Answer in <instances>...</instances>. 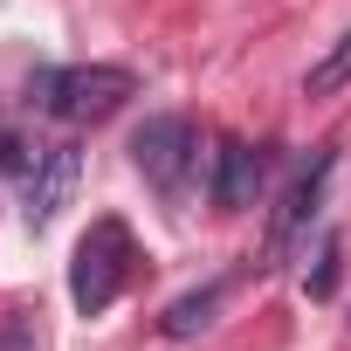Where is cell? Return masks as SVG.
I'll use <instances>...</instances> for the list:
<instances>
[{
	"label": "cell",
	"instance_id": "obj_5",
	"mask_svg": "<svg viewBox=\"0 0 351 351\" xmlns=\"http://www.w3.org/2000/svg\"><path fill=\"white\" fill-rule=\"evenodd\" d=\"M330 172H337V152H330V145H317V152L289 172V186L276 193V214H269V262H282V255L303 241V228H310V221H317V207H324Z\"/></svg>",
	"mask_w": 351,
	"mask_h": 351
},
{
	"label": "cell",
	"instance_id": "obj_7",
	"mask_svg": "<svg viewBox=\"0 0 351 351\" xmlns=\"http://www.w3.org/2000/svg\"><path fill=\"white\" fill-rule=\"evenodd\" d=\"M221 303H228V276H221V282H200V289H186V296H172L165 317H158V330H165V337H200V330L221 317Z\"/></svg>",
	"mask_w": 351,
	"mask_h": 351
},
{
	"label": "cell",
	"instance_id": "obj_4",
	"mask_svg": "<svg viewBox=\"0 0 351 351\" xmlns=\"http://www.w3.org/2000/svg\"><path fill=\"white\" fill-rule=\"evenodd\" d=\"M76 180H83V152H76V138L28 145V165H21V214H28L35 234L76 200Z\"/></svg>",
	"mask_w": 351,
	"mask_h": 351
},
{
	"label": "cell",
	"instance_id": "obj_6",
	"mask_svg": "<svg viewBox=\"0 0 351 351\" xmlns=\"http://www.w3.org/2000/svg\"><path fill=\"white\" fill-rule=\"evenodd\" d=\"M262 172H269V152H255L248 138H221L214 145V180H207L214 214H248L255 193H262Z\"/></svg>",
	"mask_w": 351,
	"mask_h": 351
},
{
	"label": "cell",
	"instance_id": "obj_3",
	"mask_svg": "<svg viewBox=\"0 0 351 351\" xmlns=\"http://www.w3.org/2000/svg\"><path fill=\"white\" fill-rule=\"evenodd\" d=\"M131 165L145 172V186H152L165 207H180L186 186H193V165H200V131H193V117H180V110L145 117L138 138H131Z\"/></svg>",
	"mask_w": 351,
	"mask_h": 351
},
{
	"label": "cell",
	"instance_id": "obj_1",
	"mask_svg": "<svg viewBox=\"0 0 351 351\" xmlns=\"http://www.w3.org/2000/svg\"><path fill=\"white\" fill-rule=\"evenodd\" d=\"M28 97H35V110H42V117H56V124L83 131V124L117 117V110L138 97V76H131V69H117V62H69V69H42Z\"/></svg>",
	"mask_w": 351,
	"mask_h": 351
},
{
	"label": "cell",
	"instance_id": "obj_2",
	"mask_svg": "<svg viewBox=\"0 0 351 351\" xmlns=\"http://www.w3.org/2000/svg\"><path fill=\"white\" fill-rule=\"evenodd\" d=\"M131 269H138V241H131V228H124L117 214L90 221V234L76 241V262H69V303H76L83 317H104V310L124 296Z\"/></svg>",
	"mask_w": 351,
	"mask_h": 351
},
{
	"label": "cell",
	"instance_id": "obj_9",
	"mask_svg": "<svg viewBox=\"0 0 351 351\" xmlns=\"http://www.w3.org/2000/svg\"><path fill=\"white\" fill-rule=\"evenodd\" d=\"M337 269H344V241H337V234H324V248H317V269L303 276V289H310V303H324V296L337 289Z\"/></svg>",
	"mask_w": 351,
	"mask_h": 351
},
{
	"label": "cell",
	"instance_id": "obj_8",
	"mask_svg": "<svg viewBox=\"0 0 351 351\" xmlns=\"http://www.w3.org/2000/svg\"><path fill=\"white\" fill-rule=\"evenodd\" d=\"M344 83H351V28H344V35L317 56V69L303 76V90H310V97H337Z\"/></svg>",
	"mask_w": 351,
	"mask_h": 351
}]
</instances>
